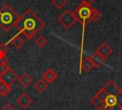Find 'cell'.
I'll list each match as a JSON object with an SVG mask.
<instances>
[{
	"label": "cell",
	"mask_w": 122,
	"mask_h": 110,
	"mask_svg": "<svg viewBox=\"0 0 122 110\" xmlns=\"http://www.w3.org/2000/svg\"><path fill=\"white\" fill-rule=\"evenodd\" d=\"M45 22L31 10L28 9L25 13L19 16L14 27L18 30L19 33H22L27 39H32L44 27Z\"/></svg>",
	"instance_id": "obj_1"
},
{
	"label": "cell",
	"mask_w": 122,
	"mask_h": 110,
	"mask_svg": "<svg viewBox=\"0 0 122 110\" xmlns=\"http://www.w3.org/2000/svg\"><path fill=\"white\" fill-rule=\"evenodd\" d=\"M18 18L19 15L17 12L8 4L0 9V28L4 32H10L14 27Z\"/></svg>",
	"instance_id": "obj_2"
},
{
	"label": "cell",
	"mask_w": 122,
	"mask_h": 110,
	"mask_svg": "<svg viewBox=\"0 0 122 110\" xmlns=\"http://www.w3.org/2000/svg\"><path fill=\"white\" fill-rule=\"evenodd\" d=\"M92 7L84 5V4H80L74 11L73 13L75 14L77 21L80 22L82 24L83 27V32L85 30L86 25H88L89 23H91L92 21Z\"/></svg>",
	"instance_id": "obj_3"
},
{
	"label": "cell",
	"mask_w": 122,
	"mask_h": 110,
	"mask_svg": "<svg viewBox=\"0 0 122 110\" xmlns=\"http://www.w3.org/2000/svg\"><path fill=\"white\" fill-rule=\"evenodd\" d=\"M95 95L104 101V107L102 110H122L117 103L115 95L107 94L106 91L103 89V87Z\"/></svg>",
	"instance_id": "obj_4"
},
{
	"label": "cell",
	"mask_w": 122,
	"mask_h": 110,
	"mask_svg": "<svg viewBox=\"0 0 122 110\" xmlns=\"http://www.w3.org/2000/svg\"><path fill=\"white\" fill-rule=\"evenodd\" d=\"M58 22L59 24H61L65 29L69 30L70 28H71L77 21V18L75 16V14L73 13V11H70L68 10H66L63 13H61L58 16Z\"/></svg>",
	"instance_id": "obj_5"
},
{
	"label": "cell",
	"mask_w": 122,
	"mask_h": 110,
	"mask_svg": "<svg viewBox=\"0 0 122 110\" xmlns=\"http://www.w3.org/2000/svg\"><path fill=\"white\" fill-rule=\"evenodd\" d=\"M18 76H17V74L15 73V71L14 70H12L11 68L8 71V72H6L5 74H3L2 76H1V79H2V81H4L5 83H7L8 85H10V86H11L12 84H14L17 80H18Z\"/></svg>",
	"instance_id": "obj_6"
},
{
	"label": "cell",
	"mask_w": 122,
	"mask_h": 110,
	"mask_svg": "<svg viewBox=\"0 0 122 110\" xmlns=\"http://www.w3.org/2000/svg\"><path fill=\"white\" fill-rule=\"evenodd\" d=\"M16 102H17V104H18L19 106H21L23 109H26V108H28V107L33 102V100H32V99H31L26 92H23V93H21V94L19 95V97L16 99Z\"/></svg>",
	"instance_id": "obj_7"
},
{
	"label": "cell",
	"mask_w": 122,
	"mask_h": 110,
	"mask_svg": "<svg viewBox=\"0 0 122 110\" xmlns=\"http://www.w3.org/2000/svg\"><path fill=\"white\" fill-rule=\"evenodd\" d=\"M57 77H58L57 73H56L51 67H50V68H48V69L43 73V75H42V79H43L47 84H50V83L53 82V81L57 78Z\"/></svg>",
	"instance_id": "obj_8"
},
{
	"label": "cell",
	"mask_w": 122,
	"mask_h": 110,
	"mask_svg": "<svg viewBox=\"0 0 122 110\" xmlns=\"http://www.w3.org/2000/svg\"><path fill=\"white\" fill-rule=\"evenodd\" d=\"M96 52L104 58V59H107L112 54V48L106 42H103L96 50Z\"/></svg>",
	"instance_id": "obj_9"
},
{
	"label": "cell",
	"mask_w": 122,
	"mask_h": 110,
	"mask_svg": "<svg viewBox=\"0 0 122 110\" xmlns=\"http://www.w3.org/2000/svg\"><path fill=\"white\" fill-rule=\"evenodd\" d=\"M92 68H94V64L92 62V60L91 59L90 56H86L84 59H82V62L80 63V67H79V73L82 72V70H84L85 72H90Z\"/></svg>",
	"instance_id": "obj_10"
},
{
	"label": "cell",
	"mask_w": 122,
	"mask_h": 110,
	"mask_svg": "<svg viewBox=\"0 0 122 110\" xmlns=\"http://www.w3.org/2000/svg\"><path fill=\"white\" fill-rule=\"evenodd\" d=\"M20 33H18V34H16L15 36H13L10 41H8V44H11L13 47H15L16 49H20L24 44H25V41L23 40V38L22 37H20V35H19Z\"/></svg>",
	"instance_id": "obj_11"
},
{
	"label": "cell",
	"mask_w": 122,
	"mask_h": 110,
	"mask_svg": "<svg viewBox=\"0 0 122 110\" xmlns=\"http://www.w3.org/2000/svg\"><path fill=\"white\" fill-rule=\"evenodd\" d=\"M18 81H19V83H20L23 87L27 88V87H29L30 84L31 83V81H32V77H31L29 74L25 73V74H22V75L18 77Z\"/></svg>",
	"instance_id": "obj_12"
},
{
	"label": "cell",
	"mask_w": 122,
	"mask_h": 110,
	"mask_svg": "<svg viewBox=\"0 0 122 110\" xmlns=\"http://www.w3.org/2000/svg\"><path fill=\"white\" fill-rule=\"evenodd\" d=\"M90 57H91V59L92 60V62H93V64H94V67H96V68L100 67V66L104 63V61H105V59H104L97 52H95L94 54H92Z\"/></svg>",
	"instance_id": "obj_13"
},
{
	"label": "cell",
	"mask_w": 122,
	"mask_h": 110,
	"mask_svg": "<svg viewBox=\"0 0 122 110\" xmlns=\"http://www.w3.org/2000/svg\"><path fill=\"white\" fill-rule=\"evenodd\" d=\"M48 87V84L41 78V79H38L34 82L33 84V88L38 92V93H43Z\"/></svg>",
	"instance_id": "obj_14"
},
{
	"label": "cell",
	"mask_w": 122,
	"mask_h": 110,
	"mask_svg": "<svg viewBox=\"0 0 122 110\" xmlns=\"http://www.w3.org/2000/svg\"><path fill=\"white\" fill-rule=\"evenodd\" d=\"M11 91V86L8 85L4 81L0 82V96L1 97H7Z\"/></svg>",
	"instance_id": "obj_15"
},
{
	"label": "cell",
	"mask_w": 122,
	"mask_h": 110,
	"mask_svg": "<svg viewBox=\"0 0 122 110\" xmlns=\"http://www.w3.org/2000/svg\"><path fill=\"white\" fill-rule=\"evenodd\" d=\"M34 44L36 47L38 48H44L47 44H48V40L47 38H45L43 35H38L35 39H34Z\"/></svg>",
	"instance_id": "obj_16"
},
{
	"label": "cell",
	"mask_w": 122,
	"mask_h": 110,
	"mask_svg": "<svg viewBox=\"0 0 122 110\" xmlns=\"http://www.w3.org/2000/svg\"><path fill=\"white\" fill-rule=\"evenodd\" d=\"M51 4L57 10H61L67 5V0H51Z\"/></svg>",
	"instance_id": "obj_17"
},
{
	"label": "cell",
	"mask_w": 122,
	"mask_h": 110,
	"mask_svg": "<svg viewBox=\"0 0 122 110\" xmlns=\"http://www.w3.org/2000/svg\"><path fill=\"white\" fill-rule=\"evenodd\" d=\"M100 17H101V12L97 9L93 8L92 9V21H98L100 19Z\"/></svg>",
	"instance_id": "obj_18"
},
{
	"label": "cell",
	"mask_w": 122,
	"mask_h": 110,
	"mask_svg": "<svg viewBox=\"0 0 122 110\" xmlns=\"http://www.w3.org/2000/svg\"><path fill=\"white\" fill-rule=\"evenodd\" d=\"M115 97H116V100H117L118 105H119L120 108L122 109V88H119V90H118L117 93L115 94Z\"/></svg>",
	"instance_id": "obj_19"
},
{
	"label": "cell",
	"mask_w": 122,
	"mask_h": 110,
	"mask_svg": "<svg viewBox=\"0 0 122 110\" xmlns=\"http://www.w3.org/2000/svg\"><path fill=\"white\" fill-rule=\"evenodd\" d=\"M10 69V65L8 63L6 64H0V76H2L3 74H5L6 72H8Z\"/></svg>",
	"instance_id": "obj_20"
},
{
	"label": "cell",
	"mask_w": 122,
	"mask_h": 110,
	"mask_svg": "<svg viewBox=\"0 0 122 110\" xmlns=\"http://www.w3.org/2000/svg\"><path fill=\"white\" fill-rule=\"evenodd\" d=\"M9 51V44L8 42H3L0 44V53L2 54H7V52Z\"/></svg>",
	"instance_id": "obj_21"
},
{
	"label": "cell",
	"mask_w": 122,
	"mask_h": 110,
	"mask_svg": "<svg viewBox=\"0 0 122 110\" xmlns=\"http://www.w3.org/2000/svg\"><path fill=\"white\" fill-rule=\"evenodd\" d=\"M2 110H14V107H13V105L10 102H6L3 105Z\"/></svg>",
	"instance_id": "obj_22"
},
{
	"label": "cell",
	"mask_w": 122,
	"mask_h": 110,
	"mask_svg": "<svg viewBox=\"0 0 122 110\" xmlns=\"http://www.w3.org/2000/svg\"><path fill=\"white\" fill-rule=\"evenodd\" d=\"M8 63V57L6 56V54L0 53V64H6Z\"/></svg>",
	"instance_id": "obj_23"
},
{
	"label": "cell",
	"mask_w": 122,
	"mask_h": 110,
	"mask_svg": "<svg viewBox=\"0 0 122 110\" xmlns=\"http://www.w3.org/2000/svg\"><path fill=\"white\" fill-rule=\"evenodd\" d=\"M93 3H94V0H82L81 1V4H84V5H87L90 7H92V5Z\"/></svg>",
	"instance_id": "obj_24"
},
{
	"label": "cell",
	"mask_w": 122,
	"mask_h": 110,
	"mask_svg": "<svg viewBox=\"0 0 122 110\" xmlns=\"http://www.w3.org/2000/svg\"><path fill=\"white\" fill-rule=\"evenodd\" d=\"M1 81H2V79H1V76H0V82H1Z\"/></svg>",
	"instance_id": "obj_25"
}]
</instances>
